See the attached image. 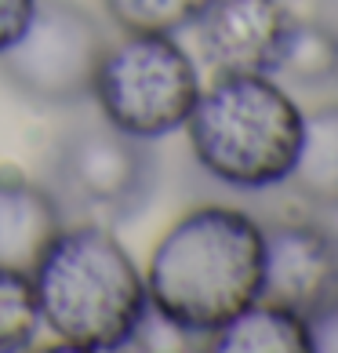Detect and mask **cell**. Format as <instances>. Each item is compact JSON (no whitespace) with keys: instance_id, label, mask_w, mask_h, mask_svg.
<instances>
[{"instance_id":"1","label":"cell","mask_w":338,"mask_h":353,"mask_svg":"<svg viewBox=\"0 0 338 353\" xmlns=\"http://www.w3.org/2000/svg\"><path fill=\"white\" fill-rule=\"evenodd\" d=\"M266 230L248 212L207 204L182 215L153 248L149 310L182 335H215L262 299Z\"/></svg>"},{"instance_id":"2","label":"cell","mask_w":338,"mask_h":353,"mask_svg":"<svg viewBox=\"0 0 338 353\" xmlns=\"http://www.w3.org/2000/svg\"><path fill=\"white\" fill-rule=\"evenodd\" d=\"M41 324L81 353L131 346L149 317L146 277L109 226H62L33 266Z\"/></svg>"},{"instance_id":"3","label":"cell","mask_w":338,"mask_h":353,"mask_svg":"<svg viewBox=\"0 0 338 353\" xmlns=\"http://www.w3.org/2000/svg\"><path fill=\"white\" fill-rule=\"evenodd\" d=\"M306 113L273 77H218L200 91L186 132L197 164L244 193L284 186L298 161Z\"/></svg>"},{"instance_id":"4","label":"cell","mask_w":338,"mask_h":353,"mask_svg":"<svg viewBox=\"0 0 338 353\" xmlns=\"http://www.w3.org/2000/svg\"><path fill=\"white\" fill-rule=\"evenodd\" d=\"M91 95L106 124L153 142L186 128L200 99V73L175 33H127L106 48Z\"/></svg>"},{"instance_id":"5","label":"cell","mask_w":338,"mask_h":353,"mask_svg":"<svg viewBox=\"0 0 338 353\" xmlns=\"http://www.w3.org/2000/svg\"><path fill=\"white\" fill-rule=\"evenodd\" d=\"M157 182L160 164L149 142L116 132L106 121L70 128L47 164V190L55 193L62 215L98 226L142 215L157 193Z\"/></svg>"},{"instance_id":"6","label":"cell","mask_w":338,"mask_h":353,"mask_svg":"<svg viewBox=\"0 0 338 353\" xmlns=\"http://www.w3.org/2000/svg\"><path fill=\"white\" fill-rule=\"evenodd\" d=\"M106 48V30L76 0H36L25 33L0 51V77L33 106H81Z\"/></svg>"},{"instance_id":"7","label":"cell","mask_w":338,"mask_h":353,"mask_svg":"<svg viewBox=\"0 0 338 353\" xmlns=\"http://www.w3.org/2000/svg\"><path fill=\"white\" fill-rule=\"evenodd\" d=\"M193 26L200 55L218 77H273L291 48L298 11L291 0H211Z\"/></svg>"},{"instance_id":"8","label":"cell","mask_w":338,"mask_h":353,"mask_svg":"<svg viewBox=\"0 0 338 353\" xmlns=\"http://www.w3.org/2000/svg\"><path fill=\"white\" fill-rule=\"evenodd\" d=\"M262 299L280 303L306 321L338 306V230L317 219L269 222Z\"/></svg>"},{"instance_id":"9","label":"cell","mask_w":338,"mask_h":353,"mask_svg":"<svg viewBox=\"0 0 338 353\" xmlns=\"http://www.w3.org/2000/svg\"><path fill=\"white\" fill-rule=\"evenodd\" d=\"M62 226L66 215L47 186L0 172V266L33 273Z\"/></svg>"},{"instance_id":"10","label":"cell","mask_w":338,"mask_h":353,"mask_svg":"<svg viewBox=\"0 0 338 353\" xmlns=\"http://www.w3.org/2000/svg\"><path fill=\"white\" fill-rule=\"evenodd\" d=\"M207 339L215 353H313L309 321L269 299H258L248 310H240Z\"/></svg>"},{"instance_id":"11","label":"cell","mask_w":338,"mask_h":353,"mask_svg":"<svg viewBox=\"0 0 338 353\" xmlns=\"http://www.w3.org/2000/svg\"><path fill=\"white\" fill-rule=\"evenodd\" d=\"M288 186L320 212H338V102L306 113L302 146Z\"/></svg>"},{"instance_id":"12","label":"cell","mask_w":338,"mask_h":353,"mask_svg":"<svg viewBox=\"0 0 338 353\" xmlns=\"http://www.w3.org/2000/svg\"><path fill=\"white\" fill-rule=\"evenodd\" d=\"M298 88H335L338 84V41L309 15H298L291 48L280 70L273 73Z\"/></svg>"},{"instance_id":"13","label":"cell","mask_w":338,"mask_h":353,"mask_svg":"<svg viewBox=\"0 0 338 353\" xmlns=\"http://www.w3.org/2000/svg\"><path fill=\"white\" fill-rule=\"evenodd\" d=\"M41 335L33 277L22 270L0 266V353H22Z\"/></svg>"},{"instance_id":"14","label":"cell","mask_w":338,"mask_h":353,"mask_svg":"<svg viewBox=\"0 0 338 353\" xmlns=\"http://www.w3.org/2000/svg\"><path fill=\"white\" fill-rule=\"evenodd\" d=\"M211 0H102L124 33H178L193 26Z\"/></svg>"},{"instance_id":"15","label":"cell","mask_w":338,"mask_h":353,"mask_svg":"<svg viewBox=\"0 0 338 353\" xmlns=\"http://www.w3.org/2000/svg\"><path fill=\"white\" fill-rule=\"evenodd\" d=\"M33 8H36V0H0V51H8L25 33V26L33 19Z\"/></svg>"},{"instance_id":"16","label":"cell","mask_w":338,"mask_h":353,"mask_svg":"<svg viewBox=\"0 0 338 353\" xmlns=\"http://www.w3.org/2000/svg\"><path fill=\"white\" fill-rule=\"evenodd\" d=\"M309 19L320 22L324 30H328L335 41H338V0H313V8H309Z\"/></svg>"}]
</instances>
